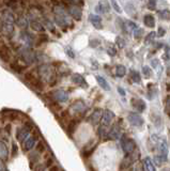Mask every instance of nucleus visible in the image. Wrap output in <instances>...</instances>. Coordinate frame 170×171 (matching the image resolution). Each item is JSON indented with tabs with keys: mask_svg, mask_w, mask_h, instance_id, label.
Instances as JSON below:
<instances>
[{
	"mask_svg": "<svg viewBox=\"0 0 170 171\" xmlns=\"http://www.w3.org/2000/svg\"><path fill=\"white\" fill-rule=\"evenodd\" d=\"M14 16L9 11H4L2 13V21H1V28L3 29L5 34L11 35L14 31Z\"/></svg>",
	"mask_w": 170,
	"mask_h": 171,
	"instance_id": "obj_1",
	"label": "nucleus"
},
{
	"mask_svg": "<svg viewBox=\"0 0 170 171\" xmlns=\"http://www.w3.org/2000/svg\"><path fill=\"white\" fill-rule=\"evenodd\" d=\"M24 78H25V80L27 81L28 83H30V85L33 87V88L36 89H39V90H42L43 89V83L41 80L39 79V78L37 77L36 75L33 74V73L31 72H27L25 75H24Z\"/></svg>",
	"mask_w": 170,
	"mask_h": 171,
	"instance_id": "obj_2",
	"label": "nucleus"
},
{
	"mask_svg": "<svg viewBox=\"0 0 170 171\" xmlns=\"http://www.w3.org/2000/svg\"><path fill=\"white\" fill-rule=\"evenodd\" d=\"M121 145H122L123 151L128 155L134 153L135 150H136V143L132 138H123L122 141H121Z\"/></svg>",
	"mask_w": 170,
	"mask_h": 171,
	"instance_id": "obj_3",
	"label": "nucleus"
},
{
	"mask_svg": "<svg viewBox=\"0 0 170 171\" xmlns=\"http://www.w3.org/2000/svg\"><path fill=\"white\" fill-rule=\"evenodd\" d=\"M0 59H1L3 62H5V63H9L11 61V59H12L11 49L4 44V43L0 46Z\"/></svg>",
	"mask_w": 170,
	"mask_h": 171,
	"instance_id": "obj_4",
	"label": "nucleus"
},
{
	"mask_svg": "<svg viewBox=\"0 0 170 171\" xmlns=\"http://www.w3.org/2000/svg\"><path fill=\"white\" fill-rule=\"evenodd\" d=\"M157 150L160 153V157L163 162L167 161V156H168V145L165 140H161L157 145Z\"/></svg>",
	"mask_w": 170,
	"mask_h": 171,
	"instance_id": "obj_5",
	"label": "nucleus"
},
{
	"mask_svg": "<svg viewBox=\"0 0 170 171\" xmlns=\"http://www.w3.org/2000/svg\"><path fill=\"white\" fill-rule=\"evenodd\" d=\"M56 21L60 27H63L64 25H66L67 20H66V16H65V12L61 9V8H56Z\"/></svg>",
	"mask_w": 170,
	"mask_h": 171,
	"instance_id": "obj_6",
	"label": "nucleus"
},
{
	"mask_svg": "<svg viewBox=\"0 0 170 171\" xmlns=\"http://www.w3.org/2000/svg\"><path fill=\"white\" fill-rule=\"evenodd\" d=\"M128 122L132 124L133 126H141L144 124V119L141 118V116H139L138 113H135V112H131L128 113Z\"/></svg>",
	"mask_w": 170,
	"mask_h": 171,
	"instance_id": "obj_7",
	"label": "nucleus"
},
{
	"mask_svg": "<svg viewBox=\"0 0 170 171\" xmlns=\"http://www.w3.org/2000/svg\"><path fill=\"white\" fill-rule=\"evenodd\" d=\"M113 119H115V113H113L111 110H105L103 112V115H102V120H101L102 125L107 127L111 124Z\"/></svg>",
	"mask_w": 170,
	"mask_h": 171,
	"instance_id": "obj_8",
	"label": "nucleus"
},
{
	"mask_svg": "<svg viewBox=\"0 0 170 171\" xmlns=\"http://www.w3.org/2000/svg\"><path fill=\"white\" fill-rule=\"evenodd\" d=\"M52 97L55 100L56 102H59V103H64L69 100V95L65 91H62V90H57V91H54L52 92Z\"/></svg>",
	"mask_w": 170,
	"mask_h": 171,
	"instance_id": "obj_9",
	"label": "nucleus"
},
{
	"mask_svg": "<svg viewBox=\"0 0 170 171\" xmlns=\"http://www.w3.org/2000/svg\"><path fill=\"white\" fill-rule=\"evenodd\" d=\"M29 134H30V131H29L27 127H21V128H18L17 132H16V137H17V139L20 141L21 143L25 142L26 139L28 138Z\"/></svg>",
	"mask_w": 170,
	"mask_h": 171,
	"instance_id": "obj_10",
	"label": "nucleus"
},
{
	"mask_svg": "<svg viewBox=\"0 0 170 171\" xmlns=\"http://www.w3.org/2000/svg\"><path fill=\"white\" fill-rule=\"evenodd\" d=\"M102 115H103V111H102V109H99V108H98V109H95L93 111L92 113H91L90 116V123H92L93 125H96L98 123H99V121L102 120Z\"/></svg>",
	"mask_w": 170,
	"mask_h": 171,
	"instance_id": "obj_11",
	"label": "nucleus"
},
{
	"mask_svg": "<svg viewBox=\"0 0 170 171\" xmlns=\"http://www.w3.org/2000/svg\"><path fill=\"white\" fill-rule=\"evenodd\" d=\"M36 141H37V136H32L30 138H28L25 142L23 143V150L24 152H28L30 151L32 148L36 145Z\"/></svg>",
	"mask_w": 170,
	"mask_h": 171,
	"instance_id": "obj_12",
	"label": "nucleus"
},
{
	"mask_svg": "<svg viewBox=\"0 0 170 171\" xmlns=\"http://www.w3.org/2000/svg\"><path fill=\"white\" fill-rule=\"evenodd\" d=\"M132 105H133V107L135 109L138 110L139 112L144 111L145 107H147V106H145V103L140 99H132Z\"/></svg>",
	"mask_w": 170,
	"mask_h": 171,
	"instance_id": "obj_13",
	"label": "nucleus"
},
{
	"mask_svg": "<svg viewBox=\"0 0 170 171\" xmlns=\"http://www.w3.org/2000/svg\"><path fill=\"white\" fill-rule=\"evenodd\" d=\"M69 13L76 20H82V10H80L79 7H75V5H73V7H70L69 8Z\"/></svg>",
	"mask_w": 170,
	"mask_h": 171,
	"instance_id": "obj_14",
	"label": "nucleus"
},
{
	"mask_svg": "<svg viewBox=\"0 0 170 171\" xmlns=\"http://www.w3.org/2000/svg\"><path fill=\"white\" fill-rule=\"evenodd\" d=\"M89 20H90V21L92 23V25L94 26V28H96V29H102V28H103V25H102V18H101V16L92 14V15H90Z\"/></svg>",
	"mask_w": 170,
	"mask_h": 171,
	"instance_id": "obj_15",
	"label": "nucleus"
},
{
	"mask_svg": "<svg viewBox=\"0 0 170 171\" xmlns=\"http://www.w3.org/2000/svg\"><path fill=\"white\" fill-rule=\"evenodd\" d=\"M109 10H110L109 3H108V2H105V1L99 2V3L98 4V7H96V12L101 13V14H104V13L109 12Z\"/></svg>",
	"mask_w": 170,
	"mask_h": 171,
	"instance_id": "obj_16",
	"label": "nucleus"
},
{
	"mask_svg": "<svg viewBox=\"0 0 170 171\" xmlns=\"http://www.w3.org/2000/svg\"><path fill=\"white\" fill-rule=\"evenodd\" d=\"M144 23L148 28H153L155 26V18L152 14H145L144 17Z\"/></svg>",
	"mask_w": 170,
	"mask_h": 171,
	"instance_id": "obj_17",
	"label": "nucleus"
},
{
	"mask_svg": "<svg viewBox=\"0 0 170 171\" xmlns=\"http://www.w3.org/2000/svg\"><path fill=\"white\" fill-rule=\"evenodd\" d=\"M120 135H121L120 127H119L118 125H115L109 131V133L107 134V136H109L110 139H118V138L120 137Z\"/></svg>",
	"mask_w": 170,
	"mask_h": 171,
	"instance_id": "obj_18",
	"label": "nucleus"
},
{
	"mask_svg": "<svg viewBox=\"0 0 170 171\" xmlns=\"http://www.w3.org/2000/svg\"><path fill=\"white\" fill-rule=\"evenodd\" d=\"M72 80L74 81L75 83H77V85H79V86H83L85 88H87V83H86V80H85V78L82 77L80 74H74L72 76Z\"/></svg>",
	"mask_w": 170,
	"mask_h": 171,
	"instance_id": "obj_19",
	"label": "nucleus"
},
{
	"mask_svg": "<svg viewBox=\"0 0 170 171\" xmlns=\"http://www.w3.org/2000/svg\"><path fill=\"white\" fill-rule=\"evenodd\" d=\"M10 66H11V69H12L13 71H15L16 73H18V74H21V73L26 70V66H23V64H20V63H18L17 61L11 62Z\"/></svg>",
	"mask_w": 170,
	"mask_h": 171,
	"instance_id": "obj_20",
	"label": "nucleus"
},
{
	"mask_svg": "<svg viewBox=\"0 0 170 171\" xmlns=\"http://www.w3.org/2000/svg\"><path fill=\"white\" fill-rule=\"evenodd\" d=\"M136 158H138V155L136 156V154H135V155L133 156L132 154H129L128 156H126L125 158H124V161L122 162V168H128L132 164H133Z\"/></svg>",
	"mask_w": 170,
	"mask_h": 171,
	"instance_id": "obj_21",
	"label": "nucleus"
},
{
	"mask_svg": "<svg viewBox=\"0 0 170 171\" xmlns=\"http://www.w3.org/2000/svg\"><path fill=\"white\" fill-rule=\"evenodd\" d=\"M30 26H31L32 30H34V31H37V32H41V33H43V32L45 31V28L43 27V25H42L41 23H40L39 20H32L31 24H30Z\"/></svg>",
	"mask_w": 170,
	"mask_h": 171,
	"instance_id": "obj_22",
	"label": "nucleus"
},
{
	"mask_svg": "<svg viewBox=\"0 0 170 171\" xmlns=\"http://www.w3.org/2000/svg\"><path fill=\"white\" fill-rule=\"evenodd\" d=\"M96 80H98L99 87H101L103 90H105V91L110 90V87L108 85V83H107V80L105 79L104 77H102V76H96Z\"/></svg>",
	"mask_w": 170,
	"mask_h": 171,
	"instance_id": "obj_23",
	"label": "nucleus"
},
{
	"mask_svg": "<svg viewBox=\"0 0 170 171\" xmlns=\"http://www.w3.org/2000/svg\"><path fill=\"white\" fill-rule=\"evenodd\" d=\"M144 166L147 171H156L154 164H153L152 159H151L150 157H145L144 159Z\"/></svg>",
	"mask_w": 170,
	"mask_h": 171,
	"instance_id": "obj_24",
	"label": "nucleus"
},
{
	"mask_svg": "<svg viewBox=\"0 0 170 171\" xmlns=\"http://www.w3.org/2000/svg\"><path fill=\"white\" fill-rule=\"evenodd\" d=\"M125 74H126L125 66H122V64H119V66H117V67H116V75H117L118 77L122 78L125 76Z\"/></svg>",
	"mask_w": 170,
	"mask_h": 171,
	"instance_id": "obj_25",
	"label": "nucleus"
},
{
	"mask_svg": "<svg viewBox=\"0 0 170 171\" xmlns=\"http://www.w3.org/2000/svg\"><path fill=\"white\" fill-rule=\"evenodd\" d=\"M16 24H17L20 27H24V28H26V27L28 26V21H27L26 18L21 15H20L17 18H16Z\"/></svg>",
	"mask_w": 170,
	"mask_h": 171,
	"instance_id": "obj_26",
	"label": "nucleus"
},
{
	"mask_svg": "<svg viewBox=\"0 0 170 171\" xmlns=\"http://www.w3.org/2000/svg\"><path fill=\"white\" fill-rule=\"evenodd\" d=\"M158 16H160L161 20H168L170 18V11L169 10H163L158 12Z\"/></svg>",
	"mask_w": 170,
	"mask_h": 171,
	"instance_id": "obj_27",
	"label": "nucleus"
},
{
	"mask_svg": "<svg viewBox=\"0 0 170 171\" xmlns=\"http://www.w3.org/2000/svg\"><path fill=\"white\" fill-rule=\"evenodd\" d=\"M131 77H132V80L134 81V83H140L141 81V77H140V74L137 71H132L131 72Z\"/></svg>",
	"mask_w": 170,
	"mask_h": 171,
	"instance_id": "obj_28",
	"label": "nucleus"
},
{
	"mask_svg": "<svg viewBox=\"0 0 170 171\" xmlns=\"http://www.w3.org/2000/svg\"><path fill=\"white\" fill-rule=\"evenodd\" d=\"M72 107L75 109V112H82V109L85 108V105H83L82 102H77V103H75Z\"/></svg>",
	"mask_w": 170,
	"mask_h": 171,
	"instance_id": "obj_29",
	"label": "nucleus"
},
{
	"mask_svg": "<svg viewBox=\"0 0 170 171\" xmlns=\"http://www.w3.org/2000/svg\"><path fill=\"white\" fill-rule=\"evenodd\" d=\"M75 126H76V122H75L74 120H72V121L69 123V125H67V128H66V131H67V133H69L70 135H72L73 133H74Z\"/></svg>",
	"mask_w": 170,
	"mask_h": 171,
	"instance_id": "obj_30",
	"label": "nucleus"
},
{
	"mask_svg": "<svg viewBox=\"0 0 170 171\" xmlns=\"http://www.w3.org/2000/svg\"><path fill=\"white\" fill-rule=\"evenodd\" d=\"M156 37V32L152 31L145 37V44H149L151 42H154V37Z\"/></svg>",
	"mask_w": 170,
	"mask_h": 171,
	"instance_id": "obj_31",
	"label": "nucleus"
},
{
	"mask_svg": "<svg viewBox=\"0 0 170 171\" xmlns=\"http://www.w3.org/2000/svg\"><path fill=\"white\" fill-rule=\"evenodd\" d=\"M48 40H49V37H48V35L46 33H40L39 37H37V42H40V44L48 42Z\"/></svg>",
	"mask_w": 170,
	"mask_h": 171,
	"instance_id": "obj_32",
	"label": "nucleus"
},
{
	"mask_svg": "<svg viewBox=\"0 0 170 171\" xmlns=\"http://www.w3.org/2000/svg\"><path fill=\"white\" fill-rule=\"evenodd\" d=\"M142 35H144V30H142L141 28H137L134 30V37L136 40H139Z\"/></svg>",
	"mask_w": 170,
	"mask_h": 171,
	"instance_id": "obj_33",
	"label": "nucleus"
},
{
	"mask_svg": "<svg viewBox=\"0 0 170 171\" xmlns=\"http://www.w3.org/2000/svg\"><path fill=\"white\" fill-rule=\"evenodd\" d=\"M142 73H144V75L145 76V78H150L151 75H152V71H151L150 67L147 66H144L142 67Z\"/></svg>",
	"mask_w": 170,
	"mask_h": 171,
	"instance_id": "obj_34",
	"label": "nucleus"
},
{
	"mask_svg": "<svg viewBox=\"0 0 170 171\" xmlns=\"http://www.w3.org/2000/svg\"><path fill=\"white\" fill-rule=\"evenodd\" d=\"M116 44L118 45L119 48H123L124 46H125V42H124V40L121 37H117V39H116Z\"/></svg>",
	"mask_w": 170,
	"mask_h": 171,
	"instance_id": "obj_35",
	"label": "nucleus"
},
{
	"mask_svg": "<svg viewBox=\"0 0 170 171\" xmlns=\"http://www.w3.org/2000/svg\"><path fill=\"white\" fill-rule=\"evenodd\" d=\"M45 145L42 142V141H39V142L37 143V151L40 152V153H43V152L45 151Z\"/></svg>",
	"mask_w": 170,
	"mask_h": 171,
	"instance_id": "obj_36",
	"label": "nucleus"
},
{
	"mask_svg": "<svg viewBox=\"0 0 170 171\" xmlns=\"http://www.w3.org/2000/svg\"><path fill=\"white\" fill-rule=\"evenodd\" d=\"M107 54L111 57H115L117 55V50H116V48L113 47V46H109V47L107 48Z\"/></svg>",
	"mask_w": 170,
	"mask_h": 171,
	"instance_id": "obj_37",
	"label": "nucleus"
},
{
	"mask_svg": "<svg viewBox=\"0 0 170 171\" xmlns=\"http://www.w3.org/2000/svg\"><path fill=\"white\" fill-rule=\"evenodd\" d=\"M155 8H156V1H154V0L148 1V9L153 11V10H155Z\"/></svg>",
	"mask_w": 170,
	"mask_h": 171,
	"instance_id": "obj_38",
	"label": "nucleus"
},
{
	"mask_svg": "<svg viewBox=\"0 0 170 171\" xmlns=\"http://www.w3.org/2000/svg\"><path fill=\"white\" fill-rule=\"evenodd\" d=\"M165 34H166V30L163 28V27H160V28H158V31L156 32V35H157L158 37H164Z\"/></svg>",
	"mask_w": 170,
	"mask_h": 171,
	"instance_id": "obj_39",
	"label": "nucleus"
},
{
	"mask_svg": "<svg viewBox=\"0 0 170 171\" xmlns=\"http://www.w3.org/2000/svg\"><path fill=\"white\" fill-rule=\"evenodd\" d=\"M98 45H99V40L94 39V40L90 41V46H91V47H96Z\"/></svg>",
	"mask_w": 170,
	"mask_h": 171,
	"instance_id": "obj_40",
	"label": "nucleus"
},
{
	"mask_svg": "<svg viewBox=\"0 0 170 171\" xmlns=\"http://www.w3.org/2000/svg\"><path fill=\"white\" fill-rule=\"evenodd\" d=\"M111 4L113 5V9L116 10V12L121 13V9H120V7H119V4L117 3V2H116V1H112V2H111Z\"/></svg>",
	"mask_w": 170,
	"mask_h": 171,
	"instance_id": "obj_41",
	"label": "nucleus"
},
{
	"mask_svg": "<svg viewBox=\"0 0 170 171\" xmlns=\"http://www.w3.org/2000/svg\"><path fill=\"white\" fill-rule=\"evenodd\" d=\"M53 162H54V161H53V158H47L46 159V162H45V167H53Z\"/></svg>",
	"mask_w": 170,
	"mask_h": 171,
	"instance_id": "obj_42",
	"label": "nucleus"
},
{
	"mask_svg": "<svg viewBox=\"0 0 170 171\" xmlns=\"http://www.w3.org/2000/svg\"><path fill=\"white\" fill-rule=\"evenodd\" d=\"M65 51H66L67 55H69L70 57H71V58H75V54H74V51H73L70 47H67Z\"/></svg>",
	"mask_w": 170,
	"mask_h": 171,
	"instance_id": "obj_43",
	"label": "nucleus"
},
{
	"mask_svg": "<svg viewBox=\"0 0 170 171\" xmlns=\"http://www.w3.org/2000/svg\"><path fill=\"white\" fill-rule=\"evenodd\" d=\"M16 154H17V145L14 143V145H13V148H12V155L16 156Z\"/></svg>",
	"mask_w": 170,
	"mask_h": 171,
	"instance_id": "obj_44",
	"label": "nucleus"
},
{
	"mask_svg": "<svg viewBox=\"0 0 170 171\" xmlns=\"http://www.w3.org/2000/svg\"><path fill=\"white\" fill-rule=\"evenodd\" d=\"M118 92L120 93V95H122V96L125 95V90H124L123 88H121V87H119L118 88Z\"/></svg>",
	"mask_w": 170,
	"mask_h": 171,
	"instance_id": "obj_45",
	"label": "nucleus"
},
{
	"mask_svg": "<svg viewBox=\"0 0 170 171\" xmlns=\"http://www.w3.org/2000/svg\"><path fill=\"white\" fill-rule=\"evenodd\" d=\"M44 168H45V166H43V165H39V166H37L34 171H43L44 170Z\"/></svg>",
	"mask_w": 170,
	"mask_h": 171,
	"instance_id": "obj_46",
	"label": "nucleus"
},
{
	"mask_svg": "<svg viewBox=\"0 0 170 171\" xmlns=\"http://www.w3.org/2000/svg\"><path fill=\"white\" fill-rule=\"evenodd\" d=\"M49 171H59V167L58 166H53L49 168Z\"/></svg>",
	"mask_w": 170,
	"mask_h": 171,
	"instance_id": "obj_47",
	"label": "nucleus"
},
{
	"mask_svg": "<svg viewBox=\"0 0 170 171\" xmlns=\"http://www.w3.org/2000/svg\"><path fill=\"white\" fill-rule=\"evenodd\" d=\"M10 125H7V132H8V134H10V131H11V128H10Z\"/></svg>",
	"mask_w": 170,
	"mask_h": 171,
	"instance_id": "obj_48",
	"label": "nucleus"
}]
</instances>
